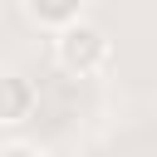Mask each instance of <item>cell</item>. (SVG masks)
I'll return each mask as SVG.
<instances>
[{"mask_svg": "<svg viewBox=\"0 0 157 157\" xmlns=\"http://www.w3.org/2000/svg\"><path fill=\"white\" fill-rule=\"evenodd\" d=\"M25 20H29V25H39V29L64 34L69 25H78V20H83V5H78V0H25Z\"/></svg>", "mask_w": 157, "mask_h": 157, "instance_id": "3957f363", "label": "cell"}, {"mask_svg": "<svg viewBox=\"0 0 157 157\" xmlns=\"http://www.w3.org/2000/svg\"><path fill=\"white\" fill-rule=\"evenodd\" d=\"M34 103H39L34 83H29L20 69H0V123H5V128H10V123H25V118L34 113Z\"/></svg>", "mask_w": 157, "mask_h": 157, "instance_id": "7a4b0ae2", "label": "cell"}, {"mask_svg": "<svg viewBox=\"0 0 157 157\" xmlns=\"http://www.w3.org/2000/svg\"><path fill=\"white\" fill-rule=\"evenodd\" d=\"M0 157H49L39 142H25V137H15V142H5L0 147Z\"/></svg>", "mask_w": 157, "mask_h": 157, "instance_id": "277c9868", "label": "cell"}, {"mask_svg": "<svg viewBox=\"0 0 157 157\" xmlns=\"http://www.w3.org/2000/svg\"><path fill=\"white\" fill-rule=\"evenodd\" d=\"M54 59H59L64 74L88 78V74H103V69H108V59H113V39H108L103 25L78 20V25H69L64 34H54Z\"/></svg>", "mask_w": 157, "mask_h": 157, "instance_id": "6da1fadb", "label": "cell"}]
</instances>
